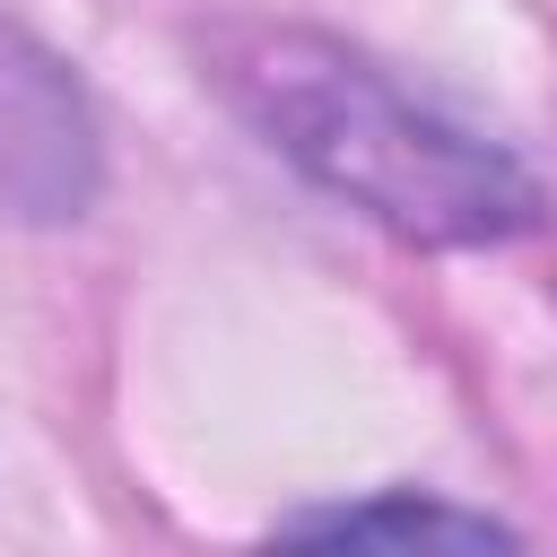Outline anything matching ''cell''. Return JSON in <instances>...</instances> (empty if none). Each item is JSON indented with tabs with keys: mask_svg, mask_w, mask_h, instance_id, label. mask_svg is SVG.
Segmentation results:
<instances>
[{
	"mask_svg": "<svg viewBox=\"0 0 557 557\" xmlns=\"http://www.w3.org/2000/svg\"><path fill=\"white\" fill-rule=\"evenodd\" d=\"M218 87L226 104L331 200L392 226L426 252L513 244L540 226V174L409 96L383 61H366L339 35L313 26H235L218 35Z\"/></svg>",
	"mask_w": 557,
	"mask_h": 557,
	"instance_id": "obj_1",
	"label": "cell"
},
{
	"mask_svg": "<svg viewBox=\"0 0 557 557\" xmlns=\"http://www.w3.org/2000/svg\"><path fill=\"white\" fill-rule=\"evenodd\" d=\"M104 191V131L87 87L52 44L0 17V209L26 226H70Z\"/></svg>",
	"mask_w": 557,
	"mask_h": 557,
	"instance_id": "obj_2",
	"label": "cell"
},
{
	"mask_svg": "<svg viewBox=\"0 0 557 557\" xmlns=\"http://www.w3.org/2000/svg\"><path fill=\"white\" fill-rule=\"evenodd\" d=\"M261 557H531V540L479 505L426 487H374V496L287 513Z\"/></svg>",
	"mask_w": 557,
	"mask_h": 557,
	"instance_id": "obj_3",
	"label": "cell"
}]
</instances>
